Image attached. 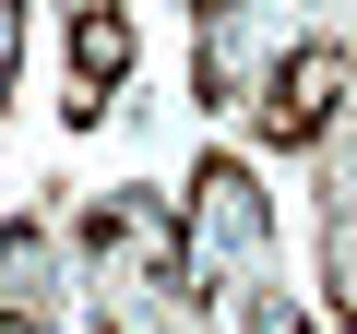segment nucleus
<instances>
[{
    "label": "nucleus",
    "instance_id": "6e6552de",
    "mask_svg": "<svg viewBox=\"0 0 357 334\" xmlns=\"http://www.w3.org/2000/svg\"><path fill=\"white\" fill-rule=\"evenodd\" d=\"M13 84H24V0H0V108H13Z\"/></svg>",
    "mask_w": 357,
    "mask_h": 334
},
{
    "label": "nucleus",
    "instance_id": "20e7f679",
    "mask_svg": "<svg viewBox=\"0 0 357 334\" xmlns=\"http://www.w3.org/2000/svg\"><path fill=\"white\" fill-rule=\"evenodd\" d=\"M131 0H72V96H60V119L72 131H96L107 119V96L131 84Z\"/></svg>",
    "mask_w": 357,
    "mask_h": 334
},
{
    "label": "nucleus",
    "instance_id": "f257e3e1",
    "mask_svg": "<svg viewBox=\"0 0 357 334\" xmlns=\"http://www.w3.org/2000/svg\"><path fill=\"white\" fill-rule=\"evenodd\" d=\"M72 286L96 334H215V298L191 286V251H178V191H96L72 215Z\"/></svg>",
    "mask_w": 357,
    "mask_h": 334
},
{
    "label": "nucleus",
    "instance_id": "39448f33",
    "mask_svg": "<svg viewBox=\"0 0 357 334\" xmlns=\"http://www.w3.org/2000/svg\"><path fill=\"white\" fill-rule=\"evenodd\" d=\"M72 298V251L48 215H0V310H24V322H60Z\"/></svg>",
    "mask_w": 357,
    "mask_h": 334
},
{
    "label": "nucleus",
    "instance_id": "f03ea898",
    "mask_svg": "<svg viewBox=\"0 0 357 334\" xmlns=\"http://www.w3.org/2000/svg\"><path fill=\"white\" fill-rule=\"evenodd\" d=\"M178 251H191V286L215 298V322L250 310L262 286H286L274 275V191L238 155H203L191 180H178Z\"/></svg>",
    "mask_w": 357,
    "mask_h": 334
},
{
    "label": "nucleus",
    "instance_id": "7ed1b4c3",
    "mask_svg": "<svg viewBox=\"0 0 357 334\" xmlns=\"http://www.w3.org/2000/svg\"><path fill=\"white\" fill-rule=\"evenodd\" d=\"M310 155H321V203H310V251H321V310H333V334H357V96L333 108V131H321Z\"/></svg>",
    "mask_w": 357,
    "mask_h": 334
},
{
    "label": "nucleus",
    "instance_id": "423d86ee",
    "mask_svg": "<svg viewBox=\"0 0 357 334\" xmlns=\"http://www.w3.org/2000/svg\"><path fill=\"white\" fill-rule=\"evenodd\" d=\"M310 48L357 72V0H310Z\"/></svg>",
    "mask_w": 357,
    "mask_h": 334
},
{
    "label": "nucleus",
    "instance_id": "0eeeda50",
    "mask_svg": "<svg viewBox=\"0 0 357 334\" xmlns=\"http://www.w3.org/2000/svg\"><path fill=\"white\" fill-rule=\"evenodd\" d=\"M238 334H321V322H310V310H298V298H286V286H262V298H250V310H238Z\"/></svg>",
    "mask_w": 357,
    "mask_h": 334
}]
</instances>
